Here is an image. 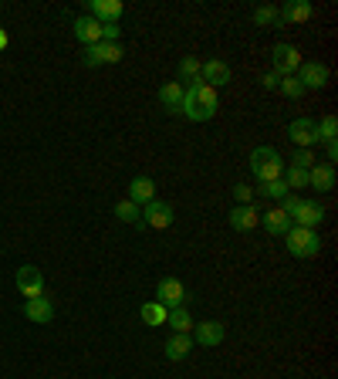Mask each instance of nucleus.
<instances>
[{
	"instance_id": "1",
	"label": "nucleus",
	"mask_w": 338,
	"mask_h": 379,
	"mask_svg": "<svg viewBox=\"0 0 338 379\" xmlns=\"http://www.w3.org/2000/svg\"><path fill=\"white\" fill-rule=\"evenodd\" d=\"M220 108V99H217V88L203 85V82H193V85H186L183 92V108H180V116H186L189 122H210L217 116Z\"/></svg>"
},
{
	"instance_id": "2",
	"label": "nucleus",
	"mask_w": 338,
	"mask_h": 379,
	"mask_svg": "<svg viewBox=\"0 0 338 379\" xmlns=\"http://www.w3.org/2000/svg\"><path fill=\"white\" fill-rule=\"evenodd\" d=\"M251 173L261 187L264 183H274V180L284 176V159H281V153L274 146H257L251 153Z\"/></svg>"
},
{
	"instance_id": "3",
	"label": "nucleus",
	"mask_w": 338,
	"mask_h": 379,
	"mask_svg": "<svg viewBox=\"0 0 338 379\" xmlns=\"http://www.w3.org/2000/svg\"><path fill=\"white\" fill-rule=\"evenodd\" d=\"M287 241V251H291V258H315L321 251V237L318 230H308V227H294L291 224V230L284 234Z\"/></svg>"
},
{
	"instance_id": "4",
	"label": "nucleus",
	"mask_w": 338,
	"mask_h": 379,
	"mask_svg": "<svg viewBox=\"0 0 338 379\" xmlns=\"http://www.w3.org/2000/svg\"><path fill=\"white\" fill-rule=\"evenodd\" d=\"M298 68H301V51L294 44H274V51H270V71L277 78H287V75H294Z\"/></svg>"
},
{
	"instance_id": "5",
	"label": "nucleus",
	"mask_w": 338,
	"mask_h": 379,
	"mask_svg": "<svg viewBox=\"0 0 338 379\" xmlns=\"http://www.w3.org/2000/svg\"><path fill=\"white\" fill-rule=\"evenodd\" d=\"M14 285L24 298H41V294H44V275H41L34 264H20V268H17Z\"/></svg>"
},
{
	"instance_id": "6",
	"label": "nucleus",
	"mask_w": 338,
	"mask_h": 379,
	"mask_svg": "<svg viewBox=\"0 0 338 379\" xmlns=\"http://www.w3.org/2000/svg\"><path fill=\"white\" fill-rule=\"evenodd\" d=\"M125 58V48L122 44H108V41H99V44H88L84 48V65H118Z\"/></svg>"
},
{
	"instance_id": "7",
	"label": "nucleus",
	"mask_w": 338,
	"mask_h": 379,
	"mask_svg": "<svg viewBox=\"0 0 338 379\" xmlns=\"http://www.w3.org/2000/svg\"><path fill=\"white\" fill-rule=\"evenodd\" d=\"M156 302H159V305H166V309H183L186 305L183 281H176V278H163V281H159V288H156Z\"/></svg>"
},
{
	"instance_id": "8",
	"label": "nucleus",
	"mask_w": 338,
	"mask_h": 379,
	"mask_svg": "<svg viewBox=\"0 0 338 379\" xmlns=\"http://www.w3.org/2000/svg\"><path fill=\"white\" fill-rule=\"evenodd\" d=\"M294 78L301 82L304 92H311V88H325L328 85V68H325L321 61H301V68L294 71Z\"/></svg>"
},
{
	"instance_id": "9",
	"label": "nucleus",
	"mask_w": 338,
	"mask_h": 379,
	"mask_svg": "<svg viewBox=\"0 0 338 379\" xmlns=\"http://www.w3.org/2000/svg\"><path fill=\"white\" fill-rule=\"evenodd\" d=\"M142 224L152 227V230H166V227H173V207L163 204V200L146 204V207H142Z\"/></svg>"
},
{
	"instance_id": "10",
	"label": "nucleus",
	"mask_w": 338,
	"mask_h": 379,
	"mask_svg": "<svg viewBox=\"0 0 338 379\" xmlns=\"http://www.w3.org/2000/svg\"><path fill=\"white\" fill-rule=\"evenodd\" d=\"M230 78H234V71H230L227 61H206V65H200V82L203 85L223 88V85H230Z\"/></svg>"
},
{
	"instance_id": "11",
	"label": "nucleus",
	"mask_w": 338,
	"mask_h": 379,
	"mask_svg": "<svg viewBox=\"0 0 338 379\" xmlns=\"http://www.w3.org/2000/svg\"><path fill=\"white\" fill-rule=\"evenodd\" d=\"M287 136H291V142H294L298 149H311V146H318L315 119H294L291 125H287Z\"/></svg>"
},
{
	"instance_id": "12",
	"label": "nucleus",
	"mask_w": 338,
	"mask_h": 379,
	"mask_svg": "<svg viewBox=\"0 0 338 379\" xmlns=\"http://www.w3.org/2000/svg\"><path fill=\"white\" fill-rule=\"evenodd\" d=\"M122 11L125 7L118 0H88V18H95L99 24H118Z\"/></svg>"
},
{
	"instance_id": "13",
	"label": "nucleus",
	"mask_w": 338,
	"mask_h": 379,
	"mask_svg": "<svg viewBox=\"0 0 338 379\" xmlns=\"http://www.w3.org/2000/svg\"><path fill=\"white\" fill-rule=\"evenodd\" d=\"M24 318L34 322V325H48L51 318H54V305H51V298H27L24 302Z\"/></svg>"
},
{
	"instance_id": "14",
	"label": "nucleus",
	"mask_w": 338,
	"mask_h": 379,
	"mask_svg": "<svg viewBox=\"0 0 338 379\" xmlns=\"http://www.w3.org/2000/svg\"><path fill=\"white\" fill-rule=\"evenodd\" d=\"M223 335H227V328H223V322H217V318H206L200 325H193V342L206 345V349H210V345H220Z\"/></svg>"
},
{
	"instance_id": "15",
	"label": "nucleus",
	"mask_w": 338,
	"mask_h": 379,
	"mask_svg": "<svg viewBox=\"0 0 338 379\" xmlns=\"http://www.w3.org/2000/svg\"><path fill=\"white\" fill-rule=\"evenodd\" d=\"M335 166L332 163H315L311 170H308V187H315L318 193H332L335 190Z\"/></svg>"
},
{
	"instance_id": "16",
	"label": "nucleus",
	"mask_w": 338,
	"mask_h": 379,
	"mask_svg": "<svg viewBox=\"0 0 338 379\" xmlns=\"http://www.w3.org/2000/svg\"><path fill=\"white\" fill-rule=\"evenodd\" d=\"M311 14H315V7H311L308 0H287L284 7L277 11L281 27H284V24H304V20H311Z\"/></svg>"
},
{
	"instance_id": "17",
	"label": "nucleus",
	"mask_w": 338,
	"mask_h": 379,
	"mask_svg": "<svg viewBox=\"0 0 338 379\" xmlns=\"http://www.w3.org/2000/svg\"><path fill=\"white\" fill-rule=\"evenodd\" d=\"M261 224V210L254 207V204H237L234 210H230V227L234 230H254V227Z\"/></svg>"
},
{
	"instance_id": "18",
	"label": "nucleus",
	"mask_w": 338,
	"mask_h": 379,
	"mask_svg": "<svg viewBox=\"0 0 338 379\" xmlns=\"http://www.w3.org/2000/svg\"><path fill=\"white\" fill-rule=\"evenodd\" d=\"M325 220V207H321L318 200H304L301 210L294 213V227H308V230H318V224Z\"/></svg>"
},
{
	"instance_id": "19",
	"label": "nucleus",
	"mask_w": 338,
	"mask_h": 379,
	"mask_svg": "<svg viewBox=\"0 0 338 379\" xmlns=\"http://www.w3.org/2000/svg\"><path fill=\"white\" fill-rule=\"evenodd\" d=\"M129 200H132L135 207H146L156 200V180L152 176H135L132 183H129Z\"/></svg>"
},
{
	"instance_id": "20",
	"label": "nucleus",
	"mask_w": 338,
	"mask_h": 379,
	"mask_svg": "<svg viewBox=\"0 0 338 379\" xmlns=\"http://www.w3.org/2000/svg\"><path fill=\"white\" fill-rule=\"evenodd\" d=\"M189 352H193V335H189V332H173L169 342H166V359L183 362Z\"/></svg>"
},
{
	"instance_id": "21",
	"label": "nucleus",
	"mask_w": 338,
	"mask_h": 379,
	"mask_svg": "<svg viewBox=\"0 0 338 379\" xmlns=\"http://www.w3.org/2000/svg\"><path fill=\"white\" fill-rule=\"evenodd\" d=\"M75 37L82 41L84 48H88V44H99L101 41V24L95 18H88V14H84V18H75Z\"/></svg>"
},
{
	"instance_id": "22",
	"label": "nucleus",
	"mask_w": 338,
	"mask_h": 379,
	"mask_svg": "<svg viewBox=\"0 0 338 379\" xmlns=\"http://www.w3.org/2000/svg\"><path fill=\"white\" fill-rule=\"evenodd\" d=\"M261 220H264V230H268V234H274V237H284L287 230H291V217H287L281 207L268 210V213H264Z\"/></svg>"
},
{
	"instance_id": "23",
	"label": "nucleus",
	"mask_w": 338,
	"mask_h": 379,
	"mask_svg": "<svg viewBox=\"0 0 338 379\" xmlns=\"http://www.w3.org/2000/svg\"><path fill=\"white\" fill-rule=\"evenodd\" d=\"M183 92L186 88L180 82H166V85L159 88V102L166 105L173 116H180V108H183Z\"/></svg>"
},
{
	"instance_id": "24",
	"label": "nucleus",
	"mask_w": 338,
	"mask_h": 379,
	"mask_svg": "<svg viewBox=\"0 0 338 379\" xmlns=\"http://www.w3.org/2000/svg\"><path fill=\"white\" fill-rule=\"evenodd\" d=\"M166 315H169V309L166 305H159V302H146L142 309H139V318L146 322V325H166Z\"/></svg>"
},
{
	"instance_id": "25",
	"label": "nucleus",
	"mask_w": 338,
	"mask_h": 379,
	"mask_svg": "<svg viewBox=\"0 0 338 379\" xmlns=\"http://www.w3.org/2000/svg\"><path fill=\"white\" fill-rule=\"evenodd\" d=\"M166 325L173 328V332H193V315L186 311V305L183 309H169V315H166Z\"/></svg>"
},
{
	"instance_id": "26",
	"label": "nucleus",
	"mask_w": 338,
	"mask_h": 379,
	"mask_svg": "<svg viewBox=\"0 0 338 379\" xmlns=\"http://www.w3.org/2000/svg\"><path fill=\"white\" fill-rule=\"evenodd\" d=\"M115 217L122 220V224H142V207H135L132 200H118Z\"/></svg>"
},
{
	"instance_id": "27",
	"label": "nucleus",
	"mask_w": 338,
	"mask_h": 379,
	"mask_svg": "<svg viewBox=\"0 0 338 379\" xmlns=\"http://www.w3.org/2000/svg\"><path fill=\"white\" fill-rule=\"evenodd\" d=\"M193 82H200V61L189 54V58H183L180 61V85H193Z\"/></svg>"
},
{
	"instance_id": "28",
	"label": "nucleus",
	"mask_w": 338,
	"mask_h": 379,
	"mask_svg": "<svg viewBox=\"0 0 338 379\" xmlns=\"http://www.w3.org/2000/svg\"><path fill=\"white\" fill-rule=\"evenodd\" d=\"M254 24H257V27H281L277 7H268V4H264V7H257V11H254Z\"/></svg>"
},
{
	"instance_id": "29",
	"label": "nucleus",
	"mask_w": 338,
	"mask_h": 379,
	"mask_svg": "<svg viewBox=\"0 0 338 379\" xmlns=\"http://www.w3.org/2000/svg\"><path fill=\"white\" fill-rule=\"evenodd\" d=\"M335 132H338L335 116H325L321 122H315V136H318V142H335Z\"/></svg>"
},
{
	"instance_id": "30",
	"label": "nucleus",
	"mask_w": 338,
	"mask_h": 379,
	"mask_svg": "<svg viewBox=\"0 0 338 379\" xmlns=\"http://www.w3.org/2000/svg\"><path fill=\"white\" fill-rule=\"evenodd\" d=\"M284 183H287V190H304V187H308V170L284 166Z\"/></svg>"
},
{
	"instance_id": "31",
	"label": "nucleus",
	"mask_w": 338,
	"mask_h": 379,
	"mask_svg": "<svg viewBox=\"0 0 338 379\" xmlns=\"http://www.w3.org/2000/svg\"><path fill=\"white\" fill-rule=\"evenodd\" d=\"M277 92H281V95H287V99H301V95H304L301 82H298L294 75H287V78H281V82H277Z\"/></svg>"
},
{
	"instance_id": "32",
	"label": "nucleus",
	"mask_w": 338,
	"mask_h": 379,
	"mask_svg": "<svg viewBox=\"0 0 338 379\" xmlns=\"http://www.w3.org/2000/svg\"><path fill=\"white\" fill-rule=\"evenodd\" d=\"M261 193H264V197H270V200H284L291 190H287L284 176H281V180H274V183H264V187H261Z\"/></svg>"
},
{
	"instance_id": "33",
	"label": "nucleus",
	"mask_w": 338,
	"mask_h": 379,
	"mask_svg": "<svg viewBox=\"0 0 338 379\" xmlns=\"http://www.w3.org/2000/svg\"><path fill=\"white\" fill-rule=\"evenodd\" d=\"M318 159H315V153L311 149H298V153L291 156V166H298V170H311Z\"/></svg>"
},
{
	"instance_id": "34",
	"label": "nucleus",
	"mask_w": 338,
	"mask_h": 379,
	"mask_svg": "<svg viewBox=\"0 0 338 379\" xmlns=\"http://www.w3.org/2000/svg\"><path fill=\"white\" fill-rule=\"evenodd\" d=\"M301 204H304L301 197H294V193H287L284 200H281V210H284L287 217H291V220H294V213H298V210H301Z\"/></svg>"
},
{
	"instance_id": "35",
	"label": "nucleus",
	"mask_w": 338,
	"mask_h": 379,
	"mask_svg": "<svg viewBox=\"0 0 338 379\" xmlns=\"http://www.w3.org/2000/svg\"><path fill=\"white\" fill-rule=\"evenodd\" d=\"M118 35H122V27H118V24H101V41L118 44Z\"/></svg>"
},
{
	"instance_id": "36",
	"label": "nucleus",
	"mask_w": 338,
	"mask_h": 379,
	"mask_svg": "<svg viewBox=\"0 0 338 379\" xmlns=\"http://www.w3.org/2000/svg\"><path fill=\"white\" fill-rule=\"evenodd\" d=\"M251 197H254V190L247 187V183H237V187H234V200H237V204H251Z\"/></svg>"
},
{
	"instance_id": "37",
	"label": "nucleus",
	"mask_w": 338,
	"mask_h": 379,
	"mask_svg": "<svg viewBox=\"0 0 338 379\" xmlns=\"http://www.w3.org/2000/svg\"><path fill=\"white\" fill-rule=\"evenodd\" d=\"M277 82H281V78H277L274 71H268V75H261V85L270 88V92H277Z\"/></svg>"
},
{
	"instance_id": "38",
	"label": "nucleus",
	"mask_w": 338,
	"mask_h": 379,
	"mask_svg": "<svg viewBox=\"0 0 338 379\" xmlns=\"http://www.w3.org/2000/svg\"><path fill=\"white\" fill-rule=\"evenodd\" d=\"M325 149H328V159L335 163V159H338V142H325Z\"/></svg>"
},
{
	"instance_id": "39",
	"label": "nucleus",
	"mask_w": 338,
	"mask_h": 379,
	"mask_svg": "<svg viewBox=\"0 0 338 379\" xmlns=\"http://www.w3.org/2000/svg\"><path fill=\"white\" fill-rule=\"evenodd\" d=\"M0 48H7V35L4 31H0Z\"/></svg>"
},
{
	"instance_id": "40",
	"label": "nucleus",
	"mask_w": 338,
	"mask_h": 379,
	"mask_svg": "<svg viewBox=\"0 0 338 379\" xmlns=\"http://www.w3.org/2000/svg\"><path fill=\"white\" fill-rule=\"evenodd\" d=\"M0 11H4V4H0Z\"/></svg>"
}]
</instances>
